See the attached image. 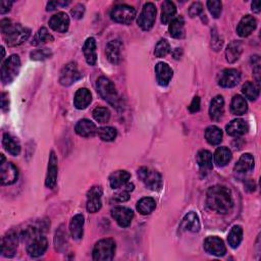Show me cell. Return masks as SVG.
Listing matches in <instances>:
<instances>
[{
	"label": "cell",
	"instance_id": "46",
	"mask_svg": "<svg viewBox=\"0 0 261 261\" xmlns=\"http://www.w3.org/2000/svg\"><path fill=\"white\" fill-rule=\"evenodd\" d=\"M170 52V45L168 43L167 40L165 39H161L158 41V43L156 44L155 46V50H154V54L156 57H164L166 56Z\"/></svg>",
	"mask_w": 261,
	"mask_h": 261
},
{
	"label": "cell",
	"instance_id": "49",
	"mask_svg": "<svg viewBox=\"0 0 261 261\" xmlns=\"http://www.w3.org/2000/svg\"><path fill=\"white\" fill-rule=\"evenodd\" d=\"M207 7L214 19H217V17L220 16L222 8L221 1H218V0H210V1H207Z\"/></svg>",
	"mask_w": 261,
	"mask_h": 261
},
{
	"label": "cell",
	"instance_id": "31",
	"mask_svg": "<svg viewBox=\"0 0 261 261\" xmlns=\"http://www.w3.org/2000/svg\"><path fill=\"white\" fill-rule=\"evenodd\" d=\"M170 36L177 39H181L185 36V21L183 16H177L173 19L168 26Z\"/></svg>",
	"mask_w": 261,
	"mask_h": 261
},
{
	"label": "cell",
	"instance_id": "16",
	"mask_svg": "<svg viewBox=\"0 0 261 261\" xmlns=\"http://www.w3.org/2000/svg\"><path fill=\"white\" fill-rule=\"evenodd\" d=\"M47 248H48V241L46 237L41 235L30 241L29 245L27 246V252L31 257L37 258L43 255L47 250Z\"/></svg>",
	"mask_w": 261,
	"mask_h": 261
},
{
	"label": "cell",
	"instance_id": "6",
	"mask_svg": "<svg viewBox=\"0 0 261 261\" xmlns=\"http://www.w3.org/2000/svg\"><path fill=\"white\" fill-rule=\"evenodd\" d=\"M138 177L141 182L150 190L157 191L162 187L161 175L154 169L149 167H141L138 170Z\"/></svg>",
	"mask_w": 261,
	"mask_h": 261
},
{
	"label": "cell",
	"instance_id": "43",
	"mask_svg": "<svg viewBox=\"0 0 261 261\" xmlns=\"http://www.w3.org/2000/svg\"><path fill=\"white\" fill-rule=\"evenodd\" d=\"M53 40H54L53 36H52V35L48 32V30L46 28H41L34 36L31 44L34 46H39L46 42H51Z\"/></svg>",
	"mask_w": 261,
	"mask_h": 261
},
{
	"label": "cell",
	"instance_id": "37",
	"mask_svg": "<svg viewBox=\"0 0 261 261\" xmlns=\"http://www.w3.org/2000/svg\"><path fill=\"white\" fill-rule=\"evenodd\" d=\"M231 110L235 115L244 114L248 110V104L246 99L241 95L234 96L231 103Z\"/></svg>",
	"mask_w": 261,
	"mask_h": 261
},
{
	"label": "cell",
	"instance_id": "12",
	"mask_svg": "<svg viewBox=\"0 0 261 261\" xmlns=\"http://www.w3.org/2000/svg\"><path fill=\"white\" fill-rule=\"evenodd\" d=\"M49 225L50 223L47 220H40L37 222H34L22 232L21 239L23 241H31L34 238L43 235L49 228Z\"/></svg>",
	"mask_w": 261,
	"mask_h": 261
},
{
	"label": "cell",
	"instance_id": "2",
	"mask_svg": "<svg viewBox=\"0 0 261 261\" xmlns=\"http://www.w3.org/2000/svg\"><path fill=\"white\" fill-rule=\"evenodd\" d=\"M0 27H1L2 35L8 46H19L23 44L31 35L30 29L20 24H14L7 19L1 21Z\"/></svg>",
	"mask_w": 261,
	"mask_h": 261
},
{
	"label": "cell",
	"instance_id": "56",
	"mask_svg": "<svg viewBox=\"0 0 261 261\" xmlns=\"http://www.w3.org/2000/svg\"><path fill=\"white\" fill-rule=\"evenodd\" d=\"M57 5H59V4H58V1H50V2L47 4V10H48V11L54 10V9L56 8Z\"/></svg>",
	"mask_w": 261,
	"mask_h": 261
},
{
	"label": "cell",
	"instance_id": "23",
	"mask_svg": "<svg viewBox=\"0 0 261 261\" xmlns=\"http://www.w3.org/2000/svg\"><path fill=\"white\" fill-rule=\"evenodd\" d=\"M201 224L199 216L196 212L191 211L185 215L183 221L181 223V229L184 231H189L192 233H197L200 231Z\"/></svg>",
	"mask_w": 261,
	"mask_h": 261
},
{
	"label": "cell",
	"instance_id": "24",
	"mask_svg": "<svg viewBox=\"0 0 261 261\" xmlns=\"http://www.w3.org/2000/svg\"><path fill=\"white\" fill-rule=\"evenodd\" d=\"M248 124L242 118H236L232 120L231 123H229V125L225 127V131L232 137H239L244 135L248 132Z\"/></svg>",
	"mask_w": 261,
	"mask_h": 261
},
{
	"label": "cell",
	"instance_id": "42",
	"mask_svg": "<svg viewBox=\"0 0 261 261\" xmlns=\"http://www.w3.org/2000/svg\"><path fill=\"white\" fill-rule=\"evenodd\" d=\"M134 191V184L127 183L124 186L116 189V193L114 194L113 198L118 202H126L130 199L131 193Z\"/></svg>",
	"mask_w": 261,
	"mask_h": 261
},
{
	"label": "cell",
	"instance_id": "3",
	"mask_svg": "<svg viewBox=\"0 0 261 261\" xmlns=\"http://www.w3.org/2000/svg\"><path fill=\"white\" fill-rule=\"evenodd\" d=\"M96 88L99 95L106 102H108L110 105H112L113 107L118 106L119 98L113 83L109 79L105 77H100L97 80Z\"/></svg>",
	"mask_w": 261,
	"mask_h": 261
},
{
	"label": "cell",
	"instance_id": "29",
	"mask_svg": "<svg viewBox=\"0 0 261 261\" xmlns=\"http://www.w3.org/2000/svg\"><path fill=\"white\" fill-rule=\"evenodd\" d=\"M84 222L85 218L82 214H77L72 218L71 223H69V232H71L74 240H81L83 238Z\"/></svg>",
	"mask_w": 261,
	"mask_h": 261
},
{
	"label": "cell",
	"instance_id": "44",
	"mask_svg": "<svg viewBox=\"0 0 261 261\" xmlns=\"http://www.w3.org/2000/svg\"><path fill=\"white\" fill-rule=\"evenodd\" d=\"M242 92L247 99L255 101L259 97V86L253 82H247L242 87Z\"/></svg>",
	"mask_w": 261,
	"mask_h": 261
},
{
	"label": "cell",
	"instance_id": "30",
	"mask_svg": "<svg viewBox=\"0 0 261 261\" xmlns=\"http://www.w3.org/2000/svg\"><path fill=\"white\" fill-rule=\"evenodd\" d=\"M2 145L4 149L13 156H17L21 153V144L17 138L5 133L2 138Z\"/></svg>",
	"mask_w": 261,
	"mask_h": 261
},
{
	"label": "cell",
	"instance_id": "9",
	"mask_svg": "<svg viewBox=\"0 0 261 261\" xmlns=\"http://www.w3.org/2000/svg\"><path fill=\"white\" fill-rule=\"evenodd\" d=\"M82 78V75L80 74L77 63L76 62H69L67 63L60 72L59 77V83L62 86H71L78 80Z\"/></svg>",
	"mask_w": 261,
	"mask_h": 261
},
{
	"label": "cell",
	"instance_id": "28",
	"mask_svg": "<svg viewBox=\"0 0 261 261\" xmlns=\"http://www.w3.org/2000/svg\"><path fill=\"white\" fill-rule=\"evenodd\" d=\"M223 112H224V100L222 96L217 95L210 102V106H209L210 117L211 119L218 121L221 119Z\"/></svg>",
	"mask_w": 261,
	"mask_h": 261
},
{
	"label": "cell",
	"instance_id": "18",
	"mask_svg": "<svg viewBox=\"0 0 261 261\" xmlns=\"http://www.w3.org/2000/svg\"><path fill=\"white\" fill-rule=\"evenodd\" d=\"M57 157L53 151L50 152V157L48 161V171L46 176L45 185L49 189H53L57 181Z\"/></svg>",
	"mask_w": 261,
	"mask_h": 261
},
{
	"label": "cell",
	"instance_id": "41",
	"mask_svg": "<svg viewBox=\"0 0 261 261\" xmlns=\"http://www.w3.org/2000/svg\"><path fill=\"white\" fill-rule=\"evenodd\" d=\"M243 239V229L241 225H234L232 228V230L229 233L228 236V242H229V245L236 249L239 247V245L241 244Z\"/></svg>",
	"mask_w": 261,
	"mask_h": 261
},
{
	"label": "cell",
	"instance_id": "15",
	"mask_svg": "<svg viewBox=\"0 0 261 261\" xmlns=\"http://www.w3.org/2000/svg\"><path fill=\"white\" fill-rule=\"evenodd\" d=\"M204 249L205 251L214 256H223L227 253V248L223 241L218 237H208L204 241Z\"/></svg>",
	"mask_w": 261,
	"mask_h": 261
},
{
	"label": "cell",
	"instance_id": "48",
	"mask_svg": "<svg viewBox=\"0 0 261 261\" xmlns=\"http://www.w3.org/2000/svg\"><path fill=\"white\" fill-rule=\"evenodd\" d=\"M31 58L33 60H44L50 58L52 56V51L49 48H41L36 49L31 52Z\"/></svg>",
	"mask_w": 261,
	"mask_h": 261
},
{
	"label": "cell",
	"instance_id": "50",
	"mask_svg": "<svg viewBox=\"0 0 261 261\" xmlns=\"http://www.w3.org/2000/svg\"><path fill=\"white\" fill-rule=\"evenodd\" d=\"M203 11V5L201 2H194L189 8V14L191 17H194L196 15H199Z\"/></svg>",
	"mask_w": 261,
	"mask_h": 261
},
{
	"label": "cell",
	"instance_id": "52",
	"mask_svg": "<svg viewBox=\"0 0 261 261\" xmlns=\"http://www.w3.org/2000/svg\"><path fill=\"white\" fill-rule=\"evenodd\" d=\"M199 109H200V98L198 96H196V97H194L193 101L191 102L190 106H189V110L194 113V112L199 111Z\"/></svg>",
	"mask_w": 261,
	"mask_h": 261
},
{
	"label": "cell",
	"instance_id": "54",
	"mask_svg": "<svg viewBox=\"0 0 261 261\" xmlns=\"http://www.w3.org/2000/svg\"><path fill=\"white\" fill-rule=\"evenodd\" d=\"M8 105H9V99L7 93H2L1 94V108L3 111L8 110Z\"/></svg>",
	"mask_w": 261,
	"mask_h": 261
},
{
	"label": "cell",
	"instance_id": "32",
	"mask_svg": "<svg viewBox=\"0 0 261 261\" xmlns=\"http://www.w3.org/2000/svg\"><path fill=\"white\" fill-rule=\"evenodd\" d=\"M254 168V158L250 153L243 154L235 165V170L239 173H246Z\"/></svg>",
	"mask_w": 261,
	"mask_h": 261
},
{
	"label": "cell",
	"instance_id": "47",
	"mask_svg": "<svg viewBox=\"0 0 261 261\" xmlns=\"http://www.w3.org/2000/svg\"><path fill=\"white\" fill-rule=\"evenodd\" d=\"M93 117L99 124H105L110 118V111L106 107H97L93 110Z\"/></svg>",
	"mask_w": 261,
	"mask_h": 261
},
{
	"label": "cell",
	"instance_id": "45",
	"mask_svg": "<svg viewBox=\"0 0 261 261\" xmlns=\"http://www.w3.org/2000/svg\"><path fill=\"white\" fill-rule=\"evenodd\" d=\"M98 136L102 141L105 142H111L117 136V132L112 127H103L98 130Z\"/></svg>",
	"mask_w": 261,
	"mask_h": 261
},
{
	"label": "cell",
	"instance_id": "5",
	"mask_svg": "<svg viewBox=\"0 0 261 261\" xmlns=\"http://www.w3.org/2000/svg\"><path fill=\"white\" fill-rule=\"evenodd\" d=\"M115 253V242L112 239L98 241L93 248V259L96 261H110Z\"/></svg>",
	"mask_w": 261,
	"mask_h": 261
},
{
	"label": "cell",
	"instance_id": "19",
	"mask_svg": "<svg viewBox=\"0 0 261 261\" xmlns=\"http://www.w3.org/2000/svg\"><path fill=\"white\" fill-rule=\"evenodd\" d=\"M155 74H156V80H157L158 84L162 87H165L169 84L173 72L167 63L158 62L155 66Z\"/></svg>",
	"mask_w": 261,
	"mask_h": 261
},
{
	"label": "cell",
	"instance_id": "22",
	"mask_svg": "<svg viewBox=\"0 0 261 261\" xmlns=\"http://www.w3.org/2000/svg\"><path fill=\"white\" fill-rule=\"evenodd\" d=\"M75 130L79 136L84 137V138L93 137L98 132L96 125L94 123H92L90 119H86V118L78 121Z\"/></svg>",
	"mask_w": 261,
	"mask_h": 261
},
{
	"label": "cell",
	"instance_id": "33",
	"mask_svg": "<svg viewBox=\"0 0 261 261\" xmlns=\"http://www.w3.org/2000/svg\"><path fill=\"white\" fill-rule=\"evenodd\" d=\"M130 178H131V175H130V172H128L127 170H116L112 172L109 177L110 187L116 190L119 187L127 184Z\"/></svg>",
	"mask_w": 261,
	"mask_h": 261
},
{
	"label": "cell",
	"instance_id": "53",
	"mask_svg": "<svg viewBox=\"0 0 261 261\" xmlns=\"http://www.w3.org/2000/svg\"><path fill=\"white\" fill-rule=\"evenodd\" d=\"M12 3H13L12 1H1L0 2V12H1V14L8 12L11 8Z\"/></svg>",
	"mask_w": 261,
	"mask_h": 261
},
{
	"label": "cell",
	"instance_id": "8",
	"mask_svg": "<svg viewBox=\"0 0 261 261\" xmlns=\"http://www.w3.org/2000/svg\"><path fill=\"white\" fill-rule=\"evenodd\" d=\"M156 12H157L156 11V7L152 2L145 3L137 21L139 27L144 31L151 30L156 20Z\"/></svg>",
	"mask_w": 261,
	"mask_h": 261
},
{
	"label": "cell",
	"instance_id": "4",
	"mask_svg": "<svg viewBox=\"0 0 261 261\" xmlns=\"http://www.w3.org/2000/svg\"><path fill=\"white\" fill-rule=\"evenodd\" d=\"M21 69V59L20 56L16 54H12L5 61H3L1 65V82L3 85L10 84L16 76L19 75Z\"/></svg>",
	"mask_w": 261,
	"mask_h": 261
},
{
	"label": "cell",
	"instance_id": "13",
	"mask_svg": "<svg viewBox=\"0 0 261 261\" xmlns=\"http://www.w3.org/2000/svg\"><path fill=\"white\" fill-rule=\"evenodd\" d=\"M17 244H19V236L15 232L7 233L1 240V254L4 257H13L16 249Z\"/></svg>",
	"mask_w": 261,
	"mask_h": 261
},
{
	"label": "cell",
	"instance_id": "40",
	"mask_svg": "<svg viewBox=\"0 0 261 261\" xmlns=\"http://www.w3.org/2000/svg\"><path fill=\"white\" fill-rule=\"evenodd\" d=\"M156 207V202L151 197H145L139 200L137 203V210L142 215L150 214Z\"/></svg>",
	"mask_w": 261,
	"mask_h": 261
},
{
	"label": "cell",
	"instance_id": "7",
	"mask_svg": "<svg viewBox=\"0 0 261 261\" xmlns=\"http://www.w3.org/2000/svg\"><path fill=\"white\" fill-rule=\"evenodd\" d=\"M136 16V10L134 7L127 4H118L114 6L110 11L111 20L115 23L129 25Z\"/></svg>",
	"mask_w": 261,
	"mask_h": 261
},
{
	"label": "cell",
	"instance_id": "51",
	"mask_svg": "<svg viewBox=\"0 0 261 261\" xmlns=\"http://www.w3.org/2000/svg\"><path fill=\"white\" fill-rule=\"evenodd\" d=\"M71 13L75 17V19H77V20L82 19L84 13H85V6L83 4H81V3H79L71 10Z\"/></svg>",
	"mask_w": 261,
	"mask_h": 261
},
{
	"label": "cell",
	"instance_id": "20",
	"mask_svg": "<svg viewBox=\"0 0 261 261\" xmlns=\"http://www.w3.org/2000/svg\"><path fill=\"white\" fill-rule=\"evenodd\" d=\"M49 27L58 33H65L69 27V17L65 12H58L51 16Z\"/></svg>",
	"mask_w": 261,
	"mask_h": 261
},
{
	"label": "cell",
	"instance_id": "11",
	"mask_svg": "<svg viewBox=\"0 0 261 261\" xmlns=\"http://www.w3.org/2000/svg\"><path fill=\"white\" fill-rule=\"evenodd\" d=\"M111 216L120 228H128L134 218V212L128 207L116 206L111 209Z\"/></svg>",
	"mask_w": 261,
	"mask_h": 261
},
{
	"label": "cell",
	"instance_id": "1",
	"mask_svg": "<svg viewBox=\"0 0 261 261\" xmlns=\"http://www.w3.org/2000/svg\"><path fill=\"white\" fill-rule=\"evenodd\" d=\"M206 204L209 209L219 213H229L234 206L231 190L224 186L210 187L206 194Z\"/></svg>",
	"mask_w": 261,
	"mask_h": 261
},
{
	"label": "cell",
	"instance_id": "17",
	"mask_svg": "<svg viewBox=\"0 0 261 261\" xmlns=\"http://www.w3.org/2000/svg\"><path fill=\"white\" fill-rule=\"evenodd\" d=\"M19 178V170L10 162L0 164V180L2 185H12Z\"/></svg>",
	"mask_w": 261,
	"mask_h": 261
},
{
	"label": "cell",
	"instance_id": "35",
	"mask_svg": "<svg viewBox=\"0 0 261 261\" xmlns=\"http://www.w3.org/2000/svg\"><path fill=\"white\" fill-rule=\"evenodd\" d=\"M232 151L228 147H219L214 153V162L217 166L222 167L232 160Z\"/></svg>",
	"mask_w": 261,
	"mask_h": 261
},
{
	"label": "cell",
	"instance_id": "26",
	"mask_svg": "<svg viewBox=\"0 0 261 261\" xmlns=\"http://www.w3.org/2000/svg\"><path fill=\"white\" fill-rule=\"evenodd\" d=\"M83 53L87 63L89 65H95L97 60L96 54V41L94 38H88L83 46Z\"/></svg>",
	"mask_w": 261,
	"mask_h": 261
},
{
	"label": "cell",
	"instance_id": "14",
	"mask_svg": "<svg viewBox=\"0 0 261 261\" xmlns=\"http://www.w3.org/2000/svg\"><path fill=\"white\" fill-rule=\"evenodd\" d=\"M241 81V74L235 68H227L222 71L218 78V85L222 88H233Z\"/></svg>",
	"mask_w": 261,
	"mask_h": 261
},
{
	"label": "cell",
	"instance_id": "27",
	"mask_svg": "<svg viewBox=\"0 0 261 261\" xmlns=\"http://www.w3.org/2000/svg\"><path fill=\"white\" fill-rule=\"evenodd\" d=\"M91 101H92L91 92L87 88H81L76 92L74 103L77 109L87 108L89 106Z\"/></svg>",
	"mask_w": 261,
	"mask_h": 261
},
{
	"label": "cell",
	"instance_id": "55",
	"mask_svg": "<svg viewBox=\"0 0 261 261\" xmlns=\"http://www.w3.org/2000/svg\"><path fill=\"white\" fill-rule=\"evenodd\" d=\"M251 7H252L253 12H256V13L260 12V2L259 1H253L251 4Z\"/></svg>",
	"mask_w": 261,
	"mask_h": 261
},
{
	"label": "cell",
	"instance_id": "10",
	"mask_svg": "<svg viewBox=\"0 0 261 261\" xmlns=\"http://www.w3.org/2000/svg\"><path fill=\"white\" fill-rule=\"evenodd\" d=\"M102 194L103 190L100 186H94L88 191V194H87V210L90 213H95L101 209Z\"/></svg>",
	"mask_w": 261,
	"mask_h": 261
},
{
	"label": "cell",
	"instance_id": "38",
	"mask_svg": "<svg viewBox=\"0 0 261 261\" xmlns=\"http://www.w3.org/2000/svg\"><path fill=\"white\" fill-rule=\"evenodd\" d=\"M242 44L238 41H233L231 42L228 47L227 50H225V57H227V60L230 63H234L236 62L242 53Z\"/></svg>",
	"mask_w": 261,
	"mask_h": 261
},
{
	"label": "cell",
	"instance_id": "39",
	"mask_svg": "<svg viewBox=\"0 0 261 261\" xmlns=\"http://www.w3.org/2000/svg\"><path fill=\"white\" fill-rule=\"evenodd\" d=\"M205 139L210 145H218L222 141V131L216 126H210L205 130Z\"/></svg>",
	"mask_w": 261,
	"mask_h": 261
},
{
	"label": "cell",
	"instance_id": "25",
	"mask_svg": "<svg viewBox=\"0 0 261 261\" xmlns=\"http://www.w3.org/2000/svg\"><path fill=\"white\" fill-rule=\"evenodd\" d=\"M121 42L119 40H112L106 46V56L112 64H117L121 58Z\"/></svg>",
	"mask_w": 261,
	"mask_h": 261
},
{
	"label": "cell",
	"instance_id": "21",
	"mask_svg": "<svg viewBox=\"0 0 261 261\" xmlns=\"http://www.w3.org/2000/svg\"><path fill=\"white\" fill-rule=\"evenodd\" d=\"M257 22L255 20V17L252 15H245L242 17V20L240 21L238 28H237V33L240 37H248L249 35L256 29Z\"/></svg>",
	"mask_w": 261,
	"mask_h": 261
},
{
	"label": "cell",
	"instance_id": "34",
	"mask_svg": "<svg viewBox=\"0 0 261 261\" xmlns=\"http://www.w3.org/2000/svg\"><path fill=\"white\" fill-rule=\"evenodd\" d=\"M177 13V7L172 1L166 0L161 5V23L164 25L169 24Z\"/></svg>",
	"mask_w": 261,
	"mask_h": 261
},
{
	"label": "cell",
	"instance_id": "36",
	"mask_svg": "<svg viewBox=\"0 0 261 261\" xmlns=\"http://www.w3.org/2000/svg\"><path fill=\"white\" fill-rule=\"evenodd\" d=\"M196 160L202 170H210L212 168V154L208 150H200L197 153Z\"/></svg>",
	"mask_w": 261,
	"mask_h": 261
}]
</instances>
